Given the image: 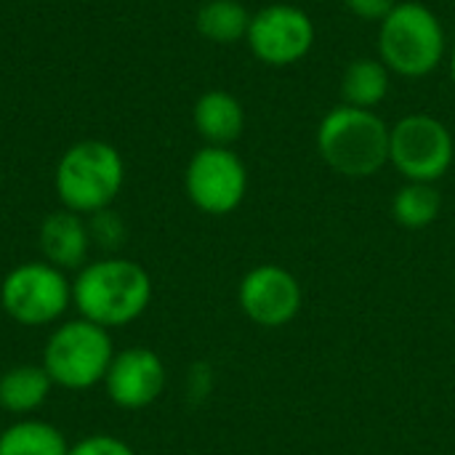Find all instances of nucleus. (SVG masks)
<instances>
[{"mask_svg": "<svg viewBox=\"0 0 455 455\" xmlns=\"http://www.w3.org/2000/svg\"><path fill=\"white\" fill-rule=\"evenodd\" d=\"M88 219V232H91V243L101 245V248H120V243L125 240V227H123V219L107 208V211H99L93 216H85Z\"/></svg>", "mask_w": 455, "mask_h": 455, "instance_id": "obj_19", "label": "nucleus"}, {"mask_svg": "<svg viewBox=\"0 0 455 455\" xmlns=\"http://www.w3.org/2000/svg\"><path fill=\"white\" fill-rule=\"evenodd\" d=\"M400 0H341V5L360 21L379 24Z\"/></svg>", "mask_w": 455, "mask_h": 455, "instance_id": "obj_21", "label": "nucleus"}, {"mask_svg": "<svg viewBox=\"0 0 455 455\" xmlns=\"http://www.w3.org/2000/svg\"><path fill=\"white\" fill-rule=\"evenodd\" d=\"M443 195L435 184L405 181L392 197V216L403 229H427L440 219Z\"/></svg>", "mask_w": 455, "mask_h": 455, "instance_id": "obj_18", "label": "nucleus"}, {"mask_svg": "<svg viewBox=\"0 0 455 455\" xmlns=\"http://www.w3.org/2000/svg\"><path fill=\"white\" fill-rule=\"evenodd\" d=\"M101 384L112 405L123 411H144L165 392L168 371L155 349L128 347L123 352H115Z\"/></svg>", "mask_w": 455, "mask_h": 455, "instance_id": "obj_11", "label": "nucleus"}, {"mask_svg": "<svg viewBox=\"0 0 455 455\" xmlns=\"http://www.w3.org/2000/svg\"><path fill=\"white\" fill-rule=\"evenodd\" d=\"M315 40L317 27L312 16L291 0H277L253 11L245 35L251 53L264 67L275 69H285L304 61L312 53Z\"/></svg>", "mask_w": 455, "mask_h": 455, "instance_id": "obj_8", "label": "nucleus"}, {"mask_svg": "<svg viewBox=\"0 0 455 455\" xmlns=\"http://www.w3.org/2000/svg\"><path fill=\"white\" fill-rule=\"evenodd\" d=\"M192 125L211 147H232L245 131L243 101L221 88L200 93L192 104Z\"/></svg>", "mask_w": 455, "mask_h": 455, "instance_id": "obj_13", "label": "nucleus"}, {"mask_svg": "<svg viewBox=\"0 0 455 455\" xmlns=\"http://www.w3.org/2000/svg\"><path fill=\"white\" fill-rule=\"evenodd\" d=\"M248 24L251 11L240 0H205L195 13V29L216 45H235L245 40Z\"/></svg>", "mask_w": 455, "mask_h": 455, "instance_id": "obj_17", "label": "nucleus"}, {"mask_svg": "<svg viewBox=\"0 0 455 455\" xmlns=\"http://www.w3.org/2000/svg\"><path fill=\"white\" fill-rule=\"evenodd\" d=\"M453 163L455 139L440 117L411 112L389 128V165L405 181L437 184Z\"/></svg>", "mask_w": 455, "mask_h": 455, "instance_id": "obj_7", "label": "nucleus"}, {"mask_svg": "<svg viewBox=\"0 0 455 455\" xmlns=\"http://www.w3.org/2000/svg\"><path fill=\"white\" fill-rule=\"evenodd\" d=\"M448 67H451V80H453V88H455V45L451 48V53H448Z\"/></svg>", "mask_w": 455, "mask_h": 455, "instance_id": "obj_22", "label": "nucleus"}, {"mask_svg": "<svg viewBox=\"0 0 455 455\" xmlns=\"http://www.w3.org/2000/svg\"><path fill=\"white\" fill-rule=\"evenodd\" d=\"M0 307L21 328L56 325L72 307V280L48 261H24L0 283Z\"/></svg>", "mask_w": 455, "mask_h": 455, "instance_id": "obj_6", "label": "nucleus"}, {"mask_svg": "<svg viewBox=\"0 0 455 455\" xmlns=\"http://www.w3.org/2000/svg\"><path fill=\"white\" fill-rule=\"evenodd\" d=\"M237 304L243 315L261 328H283L301 312V283L277 264H259L240 280Z\"/></svg>", "mask_w": 455, "mask_h": 455, "instance_id": "obj_10", "label": "nucleus"}, {"mask_svg": "<svg viewBox=\"0 0 455 455\" xmlns=\"http://www.w3.org/2000/svg\"><path fill=\"white\" fill-rule=\"evenodd\" d=\"M392 72L379 56H360L341 72V104L360 109H379L392 91Z\"/></svg>", "mask_w": 455, "mask_h": 455, "instance_id": "obj_15", "label": "nucleus"}, {"mask_svg": "<svg viewBox=\"0 0 455 455\" xmlns=\"http://www.w3.org/2000/svg\"><path fill=\"white\" fill-rule=\"evenodd\" d=\"M376 48L392 75L421 80L437 72L448 59V32L427 3L400 0L379 21Z\"/></svg>", "mask_w": 455, "mask_h": 455, "instance_id": "obj_3", "label": "nucleus"}, {"mask_svg": "<svg viewBox=\"0 0 455 455\" xmlns=\"http://www.w3.org/2000/svg\"><path fill=\"white\" fill-rule=\"evenodd\" d=\"M189 203L205 216L235 213L248 195V168L232 147H200L184 171Z\"/></svg>", "mask_w": 455, "mask_h": 455, "instance_id": "obj_9", "label": "nucleus"}, {"mask_svg": "<svg viewBox=\"0 0 455 455\" xmlns=\"http://www.w3.org/2000/svg\"><path fill=\"white\" fill-rule=\"evenodd\" d=\"M152 304L149 272L125 256H104L77 269L72 280V307L77 317L107 331L136 323Z\"/></svg>", "mask_w": 455, "mask_h": 455, "instance_id": "obj_1", "label": "nucleus"}, {"mask_svg": "<svg viewBox=\"0 0 455 455\" xmlns=\"http://www.w3.org/2000/svg\"><path fill=\"white\" fill-rule=\"evenodd\" d=\"M69 455H136V451L115 435H88L69 445Z\"/></svg>", "mask_w": 455, "mask_h": 455, "instance_id": "obj_20", "label": "nucleus"}, {"mask_svg": "<svg viewBox=\"0 0 455 455\" xmlns=\"http://www.w3.org/2000/svg\"><path fill=\"white\" fill-rule=\"evenodd\" d=\"M125 184V160L120 149L101 139L69 144L53 171V189L61 208L93 216L112 208Z\"/></svg>", "mask_w": 455, "mask_h": 455, "instance_id": "obj_4", "label": "nucleus"}, {"mask_svg": "<svg viewBox=\"0 0 455 455\" xmlns=\"http://www.w3.org/2000/svg\"><path fill=\"white\" fill-rule=\"evenodd\" d=\"M0 455H69V443L59 427L29 416L0 432Z\"/></svg>", "mask_w": 455, "mask_h": 455, "instance_id": "obj_16", "label": "nucleus"}, {"mask_svg": "<svg viewBox=\"0 0 455 455\" xmlns=\"http://www.w3.org/2000/svg\"><path fill=\"white\" fill-rule=\"evenodd\" d=\"M37 245L43 261L61 272H77L91 251V232H88V219L80 213H72L67 208H59L48 213L40 221L37 229Z\"/></svg>", "mask_w": 455, "mask_h": 455, "instance_id": "obj_12", "label": "nucleus"}, {"mask_svg": "<svg viewBox=\"0 0 455 455\" xmlns=\"http://www.w3.org/2000/svg\"><path fill=\"white\" fill-rule=\"evenodd\" d=\"M115 344L107 328L93 325L83 317L59 323L43 349V368L53 387L67 392H85L104 381Z\"/></svg>", "mask_w": 455, "mask_h": 455, "instance_id": "obj_5", "label": "nucleus"}, {"mask_svg": "<svg viewBox=\"0 0 455 455\" xmlns=\"http://www.w3.org/2000/svg\"><path fill=\"white\" fill-rule=\"evenodd\" d=\"M53 392V381L37 363L11 365L0 376V411L16 419H29Z\"/></svg>", "mask_w": 455, "mask_h": 455, "instance_id": "obj_14", "label": "nucleus"}, {"mask_svg": "<svg viewBox=\"0 0 455 455\" xmlns=\"http://www.w3.org/2000/svg\"><path fill=\"white\" fill-rule=\"evenodd\" d=\"M389 128L376 109L339 104L317 123V155L339 176L371 179L389 165Z\"/></svg>", "mask_w": 455, "mask_h": 455, "instance_id": "obj_2", "label": "nucleus"}]
</instances>
